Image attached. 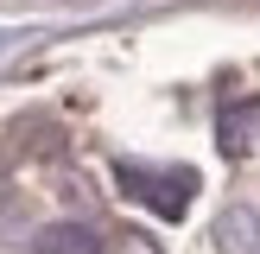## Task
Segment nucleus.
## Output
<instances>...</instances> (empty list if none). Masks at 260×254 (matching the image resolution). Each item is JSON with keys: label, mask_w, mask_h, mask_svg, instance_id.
Segmentation results:
<instances>
[{"label": "nucleus", "mask_w": 260, "mask_h": 254, "mask_svg": "<svg viewBox=\"0 0 260 254\" xmlns=\"http://www.w3.org/2000/svg\"><path fill=\"white\" fill-rule=\"evenodd\" d=\"M121 184H127V190H140V197H152L165 216H178V210L190 203V178H178V184H152V178H121Z\"/></svg>", "instance_id": "f257e3e1"}]
</instances>
